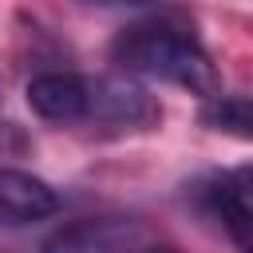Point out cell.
Listing matches in <instances>:
<instances>
[{
	"label": "cell",
	"instance_id": "obj_7",
	"mask_svg": "<svg viewBox=\"0 0 253 253\" xmlns=\"http://www.w3.org/2000/svg\"><path fill=\"white\" fill-rule=\"evenodd\" d=\"M210 130H221V134H233V138H249L253 130V111H249V99L245 95H210L202 103V115H198Z\"/></svg>",
	"mask_w": 253,
	"mask_h": 253
},
{
	"label": "cell",
	"instance_id": "obj_6",
	"mask_svg": "<svg viewBox=\"0 0 253 253\" xmlns=\"http://www.w3.org/2000/svg\"><path fill=\"white\" fill-rule=\"evenodd\" d=\"M59 210V190L28 170L0 166V229H20L43 221Z\"/></svg>",
	"mask_w": 253,
	"mask_h": 253
},
{
	"label": "cell",
	"instance_id": "obj_1",
	"mask_svg": "<svg viewBox=\"0 0 253 253\" xmlns=\"http://www.w3.org/2000/svg\"><path fill=\"white\" fill-rule=\"evenodd\" d=\"M111 59L126 75L162 79V83H174L202 99L217 95V87H221L217 63L206 51V43L198 40L194 20H186L178 12H150V16L119 28L111 40Z\"/></svg>",
	"mask_w": 253,
	"mask_h": 253
},
{
	"label": "cell",
	"instance_id": "obj_2",
	"mask_svg": "<svg viewBox=\"0 0 253 253\" xmlns=\"http://www.w3.org/2000/svg\"><path fill=\"white\" fill-rule=\"evenodd\" d=\"M162 123L158 99L123 75H103L91 79V107H87V126H99L103 134H142Z\"/></svg>",
	"mask_w": 253,
	"mask_h": 253
},
{
	"label": "cell",
	"instance_id": "obj_8",
	"mask_svg": "<svg viewBox=\"0 0 253 253\" xmlns=\"http://www.w3.org/2000/svg\"><path fill=\"white\" fill-rule=\"evenodd\" d=\"M138 253H186V249H178V245H162V241H146Z\"/></svg>",
	"mask_w": 253,
	"mask_h": 253
},
{
	"label": "cell",
	"instance_id": "obj_3",
	"mask_svg": "<svg viewBox=\"0 0 253 253\" xmlns=\"http://www.w3.org/2000/svg\"><path fill=\"white\" fill-rule=\"evenodd\" d=\"M194 198L198 206L229 233V241L237 249L249 245V170H213L202 182H194Z\"/></svg>",
	"mask_w": 253,
	"mask_h": 253
},
{
	"label": "cell",
	"instance_id": "obj_4",
	"mask_svg": "<svg viewBox=\"0 0 253 253\" xmlns=\"http://www.w3.org/2000/svg\"><path fill=\"white\" fill-rule=\"evenodd\" d=\"M146 229L123 217H83L55 229L43 241V253H138L146 245Z\"/></svg>",
	"mask_w": 253,
	"mask_h": 253
},
{
	"label": "cell",
	"instance_id": "obj_5",
	"mask_svg": "<svg viewBox=\"0 0 253 253\" xmlns=\"http://www.w3.org/2000/svg\"><path fill=\"white\" fill-rule=\"evenodd\" d=\"M28 107L43 119V123H87V107H91V75H75V71H40L28 83Z\"/></svg>",
	"mask_w": 253,
	"mask_h": 253
}]
</instances>
